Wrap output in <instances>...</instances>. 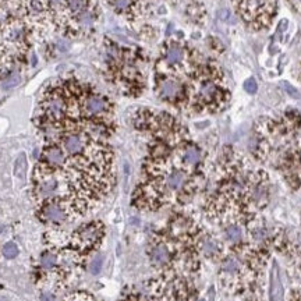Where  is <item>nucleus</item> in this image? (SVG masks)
I'll list each match as a JSON object with an SVG mask.
<instances>
[{
  "label": "nucleus",
  "mask_w": 301,
  "mask_h": 301,
  "mask_svg": "<svg viewBox=\"0 0 301 301\" xmlns=\"http://www.w3.org/2000/svg\"><path fill=\"white\" fill-rule=\"evenodd\" d=\"M149 261L156 269H167L174 261V251L164 240L155 241L149 250Z\"/></svg>",
  "instance_id": "obj_8"
},
{
  "label": "nucleus",
  "mask_w": 301,
  "mask_h": 301,
  "mask_svg": "<svg viewBox=\"0 0 301 301\" xmlns=\"http://www.w3.org/2000/svg\"><path fill=\"white\" fill-rule=\"evenodd\" d=\"M105 234V229L100 222H91L77 229L70 237V246L78 250L82 255L90 254L99 246Z\"/></svg>",
  "instance_id": "obj_3"
},
{
  "label": "nucleus",
  "mask_w": 301,
  "mask_h": 301,
  "mask_svg": "<svg viewBox=\"0 0 301 301\" xmlns=\"http://www.w3.org/2000/svg\"><path fill=\"white\" fill-rule=\"evenodd\" d=\"M228 98L226 88L220 85L219 77L210 67L201 69L188 85V99L198 109H219Z\"/></svg>",
  "instance_id": "obj_1"
},
{
  "label": "nucleus",
  "mask_w": 301,
  "mask_h": 301,
  "mask_svg": "<svg viewBox=\"0 0 301 301\" xmlns=\"http://www.w3.org/2000/svg\"><path fill=\"white\" fill-rule=\"evenodd\" d=\"M66 301H93L88 296V294H85V293H77V294H71L70 297H67V300Z\"/></svg>",
  "instance_id": "obj_17"
},
{
  "label": "nucleus",
  "mask_w": 301,
  "mask_h": 301,
  "mask_svg": "<svg viewBox=\"0 0 301 301\" xmlns=\"http://www.w3.org/2000/svg\"><path fill=\"white\" fill-rule=\"evenodd\" d=\"M223 240L225 243H228L229 246L233 248H238V247L244 246V229L238 223V222H229L228 225L223 228Z\"/></svg>",
  "instance_id": "obj_10"
},
{
  "label": "nucleus",
  "mask_w": 301,
  "mask_h": 301,
  "mask_svg": "<svg viewBox=\"0 0 301 301\" xmlns=\"http://www.w3.org/2000/svg\"><path fill=\"white\" fill-rule=\"evenodd\" d=\"M41 301H56L55 294L50 292H44L41 294Z\"/></svg>",
  "instance_id": "obj_19"
},
{
  "label": "nucleus",
  "mask_w": 301,
  "mask_h": 301,
  "mask_svg": "<svg viewBox=\"0 0 301 301\" xmlns=\"http://www.w3.org/2000/svg\"><path fill=\"white\" fill-rule=\"evenodd\" d=\"M195 247L201 255L205 258H218L223 251V244L212 234H200L195 241Z\"/></svg>",
  "instance_id": "obj_9"
},
{
  "label": "nucleus",
  "mask_w": 301,
  "mask_h": 301,
  "mask_svg": "<svg viewBox=\"0 0 301 301\" xmlns=\"http://www.w3.org/2000/svg\"><path fill=\"white\" fill-rule=\"evenodd\" d=\"M162 62H163L164 67L169 69L167 75L179 77V74L187 71L190 66V53L180 44L169 42L164 46L163 52H162Z\"/></svg>",
  "instance_id": "obj_6"
},
{
  "label": "nucleus",
  "mask_w": 301,
  "mask_h": 301,
  "mask_svg": "<svg viewBox=\"0 0 301 301\" xmlns=\"http://www.w3.org/2000/svg\"><path fill=\"white\" fill-rule=\"evenodd\" d=\"M290 3H292L293 6L296 7L297 10H300L301 11V0H290Z\"/></svg>",
  "instance_id": "obj_21"
},
{
  "label": "nucleus",
  "mask_w": 301,
  "mask_h": 301,
  "mask_svg": "<svg viewBox=\"0 0 301 301\" xmlns=\"http://www.w3.org/2000/svg\"><path fill=\"white\" fill-rule=\"evenodd\" d=\"M158 93L161 99L170 103H180L188 99V87H185L179 77L161 74L158 78Z\"/></svg>",
  "instance_id": "obj_7"
},
{
  "label": "nucleus",
  "mask_w": 301,
  "mask_h": 301,
  "mask_svg": "<svg viewBox=\"0 0 301 301\" xmlns=\"http://www.w3.org/2000/svg\"><path fill=\"white\" fill-rule=\"evenodd\" d=\"M283 85H284V88H286V91L289 92V93H290L292 96H294V98H299V96H300V93H299V92L296 91V90L293 88V87H292V85H290V84H287V82H283Z\"/></svg>",
  "instance_id": "obj_20"
},
{
  "label": "nucleus",
  "mask_w": 301,
  "mask_h": 301,
  "mask_svg": "<svg viewBox=\"0 0 301 301\" xmlns=\"http://www.w3.org/2000/svg\"><path fill=\"white\" fill-rule=\"evenodd\" d=\"M74 216L75 215L63 201L50 200L38 205V218L42 223L55 229L63 226L64 223L73 219Z\"/></svg>",
  "instance_id": "obj_5"
},
{
  "label": "nucleus",
  "mask_w": 301,
  "mask_h": 301,
  "mask_svg": "<svg viewBox=\"0 0 301 301\" xmlns=\"http://www.w3.org/2000/svg\"><path fill=\"white\" fill-rule=\"evenodd\" d=\"M81 112L82 116L87 119L108 121L112 115V103L106 96L93 91L90 85H85L81 96Z\"/></svg>",
  "instance_id": "obj_4"
},
{
  "label": "nucleus",
  "mask_w": 301,
  "mask_h": 301,
  "mask_svg": "<svg viewBox=\"0 0 301 301\" xmlns=\"http://www.w3.org/2000/svg\"><path fill=\"white\" fill-rule=\"evenodd\" d=\"M244 88L248 93H255L256 90H258V85H256L255 80L253 78H248L246 82H244Z\"/></svg>",
  "instance_id": "obj_18"
},
{
  "label": "nucleus",
  "mask_w": 301,
  "mask_h": 301,
  "mask_svg": "<svg viewBox=\"0 0 301 301\" xmlns=\"http://www.w3.org/2000/svg\"><path fill=\"white\" fill-rule=\"evenodd\" d=\"M192 222L188 218L177 216L170 223V234L176 238H183L191 236Z\"/></svg>",
  "instance_id": "obj_12"
},
{
  "label": "nucleus",
  "mask_w": 301,
  "mask_h": 301,
  "mask_svg": "<svg viewBox=\"0 0 301 301\" xmlns=\"http://www.w3.org/2000/svg\"><path fill=\"white\" fill-rule=\"evenodd\" d=\"M19 247H17L16 243H13V241H9V243H6L4 246L1 247V254H3L4 258H7V259L16 258V256L19 255Z\"/></svg>",
  "instance_id": "obj_13"
},
{
  "label": "nucleus",
  "mask_w": 301,
  "mask_h": 301,
  "mask_svg": "<svg viewBox=\"0 0 301 301\" xmlns=\"http://www.w3.org/2000/svg\"><path fill=\"white\" fill-rule=\"evenodd\" d=\"M233 4L243 21L254 29L268 27L276 13V0H233Z\"/></svg>",
  "instance_id": "obj_2"
},
{
  "label": "nucleus",
  "mask_w": 301,
  "mask_h": 301,
  "mask_svg": "<svg viewBox=\"0 0 301 301\" xmlns=\"http://www.w3.org/2000/svg\"><path fill=\"white\" fill-rule=\"evenodd\" d=\"M20 81H21V77H20V74H11V75H9L7 78H6V81L3 82V88H14V87H17L20 84Z\"/></svg>",
  "instance_id": "obj_16"
},
{
  "label": "nucleus",
  "mask_w": 301,
  "mask_h": 301,
  "mask_svg": "<svg viewBox=\"0 0 301 301\" xmlns=\"http://www.w3.org/2000/svg\"><path fill=\"white\" fill-rule=\"evenodd\" d=\"M102 266H103V255L98 254L93 256L90 262V272L92 275H98L102 271Z\"/></svg>",
  "instance_id": "obj_15"
},
{
  "label": "nucleus",
  "mask_w": 301,
  "mask_h": 301,
  "mask_svg": "<svg viewBox=\"0 0 301 301\" xmlns=\"http://www.w3.org/2000/svg\"><path fill=\"white\" fill-rule=\"evenodd\" d=\"M27 159H25V155L24 154H21L20 155V158L17 159V162H16V174L19 176V177H21V179H24L25 177V174H27Z\"/></svg>",
  "instance_id": "obj_14"
},
{
  "label": "nucleus",
  "mask_w": 301,
  "mask_h": 301,
  "mask_svg": "<svg viewBox=\"0 0 301 301\" xmlns=\"http://www.w3.org/2000/svg\"><path fill=\"white\" fill-rule=\"evenodd\" d=\"M59 268V248H47L39 255V269L42 274H57Z\"/></svg>",
  "instance_id": "obj_11"
}]
</instances>
